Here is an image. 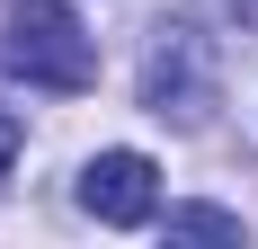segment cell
<instances>
[{"mask_svg": "<svg viewBox=\"0 0 258 249\" xmlns=\"http://www.w3.org/2000/svg\"><path fill=\"white\" fill-rule=\"evenodd\" d=\"M169 240H240V214H223V205H169Z\"/></svg>", "mask_w": 258, "mask_h": 249, "instance_id": "cell-4", "label": "cell"}, {"mask_svg": "<svg viewBox=\"0 0 258 249\" xmlns=\"http://www.w3.org/2000/svg\"><path fill=\"white\" fill-rule=\"evenodd\" d=\"M0 63L27 80V89H53V98H80L98 80V45L89 27L62 9V0H18L9 27H0Z\"/></svg>", "mask_w": 258, "mask_h": 249, "instance_id": "cell-1", "label": "cell"}, {"mask_svg": "<svg viewBox=\"0 0 258 249\" xmlns=\"http://www.w3.org/2000/svg\"><path fill=\"white\" fill-rule=\"evenodd\" d=\"M80 214H98L107 231H134L160 214V169L143 151H98L89 169H80Z\"/></svg>", "mask_w": 258, "mask_h": 249, "instance_id": "cell-2", "label": "cell"}, {"mask_svg": "<svg viewBox=\"0 0 258 249\" xmlns=\"http://www.w3.org/2000/svg\"><path fill=\"white\" fill-rule=\"evenodd\" d=\"M196 18H223L232 36H258V0H187Z\"/></svg>", "mask_w": 258, "mask_h": 249, "instance_id": "cell-5", "label": "cell"}, {"mask_svg": "<svg viewBox=\"0 0 258 249\" xmlns=\"http://www.w3.org/2000/svg\"><path fill=\"white\" fill-rule=\"evenodd\" d=\"M18 143H27V134H18V116H0V169L18 160Z\"/></svg>", "mask_w": 258, "mask_h": 249, "instance_id": "cell-6", "label": "cell"}, {"mask_svg": "<svg viewBox=\"0 0 258 249\" xmlns=\"http://www.w3.org/2000/svg\"><path fill=\"white\" fill-rule=\"evenodd\" d=\"M214 98V72H205V53H196V36H169V45H152V63H143V107L152 116H178L196 125Z\"/></svg>", "mask_w": 258, "mask_h": 249, "instance_id": "cell-3", "label": "cell"}]
</instances>
